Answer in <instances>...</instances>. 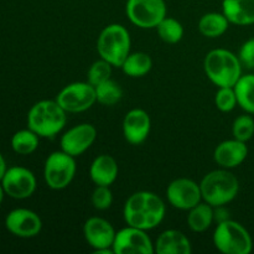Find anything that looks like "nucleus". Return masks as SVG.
<instances>
[{
  "mask_svg": "<svg viewBox=\"0 0 254 254\" xmlns=\"http://www.w3.org/2000/svg\"><path fill=\"white\" fill-rule=\"evenodd\" d=\"M233 88L238 106L247 113L254 114V74H242Z\"/></svg>",
  "mask_w": 254,
  "mask_h": 254,
  "instance_id": "nucleus-24",
  "label": "nucleus"
},
{
  "mask_svg": "<svg viewBox=\"0 0 254 254\" xmlns=\"http://www.w3.org/2000/svg\"><path fill=\"white\" fill-rule=\"evenodd\" d=\"M154 250L158 254H191L190 240L178 230H166L154 243Z\"/></svg>",
  "mask_w": 254,
  "mask_h": 254,
  "instance_id": "nucleus-18",
  "label": "nucleus"
},
{
  "mask_svg": "<svg viewBox=\"0 0 254 254\" xmlns=\"http://www.w3.org/2000/svg\"><path fill=\"white\" fill-rule=\"evenodd\" d=\"M56 101L67 113H81L97 102L96 89L88 82H73L59 92Z\"/></svg>",
  "mask_w": 254,
  "mask_h": 254,
  "instance_id": "nucleus-9",
  "label": "nucleus"
},
{
  "mask_svg": "<svg viewBox=\"0 0 254 254\" xmlns=\"http://www.w3.org/2000/svg\"><path fill=\"white\" fill-rule=\"evenodd\" d=\"M94 89H96L97 102L101 103L102 106H114L123 97V89H122V87L112 78L96 86Z\"/></svg>",
  "mask_w": 254,
  "mask_h": 254,
  "instance_id": "nucleus-26",
  "label": "nucleus"
},
{
  "mask_svg": "<svg viewBox=\"0 0 254 254\" xmlns=\"http://www.w3.org/2000/svg\"><path fill=\"white\" fill-rule=\"evenodd\" d=\"M0 183L5 193L16 200L29 198L36 190V178L34 173L22 166L7 169Z\"/></svg>",
  "mask_w": 254,
  "mask_h": 254,
  "instance_id": "nucleus-12",
  "label": "nucleus"
},
{
  "mask_svg": "<svg viewBox=\"0 0 254 254\" xmlns=\"http://www.w3.org/2000/svg\"><path fill=\"white\" fill-rule=\"evenodd\" d=\"M151 121L144 109L134 108L126 114L122 124L123 135L131 145H140L148 139Z\"/></svg>",
  "mask_w": 254,
  "mask_h": 254,
  "instance_id": "nucleus-16",
  "label": "nucleus"
},
{
  "mask_svg": "<svg viewBox=\"0 0 254 254\" xmlns=\"http://www.w3.org/2000/svg\"><path fill=\"white\" fill-rule=\"evenodd\" d=\"M207 78L217 87H233L242 76V64L237 55L226 49L211 50L203 60Z\"/></svg>",
  "mask_w": 254,
  "mask_h": 254,
  "instance_id": "nucleus-3",
  "label": "nucleus"
},
{
  "mask_svg": "<svg viewBox=\"0 0 254 254\" xmlns=\"http://www.w3.org/2000/svg\"><path fill=\"white\" fill-rule=\"evenodd\" d=\"M213 206L207 202H200L189 210L188 225L191 231L196 233L205 232L215 221V210Z\"/></svg>",
  "mask_w": 254,
  "mask_h": 254,
  "instance_id": "nucleus-21",
  "label": "nucleus"
},
{
  "mask_svg": "<svg viewBox=\"0 0 254 254\" xmlns=\"http://www.w3.org/2000/svg\"><path fill=\"white\" fill-rule=\"evenodd\" d=\"M215 104L218 111L223 113L233 111L237 106V97L233 87H218V91L216 92Z\"/></svg>",
  "mask_w": 254,
  "mask_h": 254,
  "instance_id": "nucleus-30",
  "label": "nucleus"
},
{
  "mask_svg": "<svg viewBox=\"0 0 254 254\" xmlns=\"http://www.w3.org/2000/svg\"><path fill=\"white\" fill-rule=\"evenodd\" d=\"M114 254H153L154 243L146 231L127 226L116 233L113 243Z\"/></svg>",
  "mask_w": 254,
  "mask_h": 254,
  "instance_id": "nucleus-11",
  "label": "nucleus"
},
{
  "mask_svg": "<svg viewBox=\"0 0 254 254\" xmlns=\"http://www.w3.org/2000/svg\"><path fill=\"white\" fill-rule=\"evenodd\" d=\"M96 138L97 129L94 126L89 123H81L64 131L60 139V145L61 150L64 153L77 158L91 148L92 144L96 141Z\"/></svg>",
  "mask_w": 254,
  "mask_h": 254,
  "instance_id": "nucleus-14",
  "label": "nucleus"
},
{
  "mask_svg": "<svg viewBox=\"0 0 254 254\" xmlns=\"http://www.w3.org/2000/svg\"><path fill=\"white\" fill-rule=\"evenodd\" d=\"M77 171L74 156L64 150L54 151L47 156L44 166V179L52 190H64L74 179Z\"/></svg>",
  "mask_w": 254,
  "mask_h": 254,
  "instance_id": "nucleus-7",
  "label": "nucleus"
},
{
  "mask_svg": "<svg viewBox=\"0 0 254 254\" xmlns=\"http://www.w3.org/2000/svg\"><path fill=\"white\" fill-rule=\"evenodd\" d=\"M5 227L20 238L36 237L42 230V221L36 212L27 208H15L5 217Z\"/></svg>",
  "mask_w": 254,
  "mask_h": 254,
  "instance_id": "nucleus-15",
  "label": "nucleus"
},
{
  "mask_svg": "<svg viewBox=\"0 0 254 254\" xmlns=\"http://www.w3.org/2000/svg\"><path fill=\"white\" fill-rule=\"evenodd\" d=\"M153 67V60L145 52H134L129 54L128 57L124 60L121 68L123 69L124 73L133 78L143 77L150 72Z\"/></svg>",
  "mask_w": 254,
  "mask_h": 254,
  "instance_id": "nucleus-23",
  "label": "nucleus"
},
{
  "mask_svg": "<svg viewBox=\"0 0 254 254\" xmlns=\"http://www.w3.org/2000/svg\"><path fill=\"white\" fill-rule=\"evenodd\" d=\"M222 12L230 24L247 26L254 24V0H223Z\"/></svg>",
  "mask_w": 254,
  "mask_h": 254,
  "instance_id": "nucleus-20",
  "label": "nucleus"
},
{
  "mask_svg": "<svg viewBox=\"0 0 254 254\" xmlns=\"http://www.w3.org/2000/svg\"><path fill=\"white\" fill-rule=\"evenodd\" d=\"M7 168H6V161H5L4 156L0 154V181H1L2 176H4V174L6 173Z\"/></svg>",
  "mask_w": 254,
  "mask_h": 254,
  "instance_id": "nucleus-33",
  "label": "nucleus"
},
{
  "mask_svg": "<svg viewBox=\"0 0 254 254\" xmlns=\"http://www.w3.org/2000/svg\"><path fill=\"white\" fill-rule=\"evenodd\" d=\"M200 189L202 200L213 207H218L235 200L240 191V181L228 169L222 168L203 176Z\"/></svg>",
  "mask_w": 254,
  "mask_h": 254,
  "instance_id": "nucleus-4",
  "label": "nucleus"
},
{
  "mask_svg": "<svg viewBox=\"0 0 254 254\" xmlns=\"http://www.w3.org/2000/svg\"><path fill=\"white\" fill-rule=\"evenodd\" d=\"M67 112L56 99H42L36 102L27 113V128L40 138H54L67 122Z\"/></svg>",
  "mask_w": 254,
  "mask_h": 254,
  "instance_id": "nucleus-2",
  "label": "nucleus"
},
{
  "mask_svg": "<svg viewBox=\"0 0 254 254\" xmlns=\"http://www.w3.org/2000/svg\"><path fill=\"white\" fill-rule=\"evenodd\" d=\"M91 201L92 205H93V207L96 210H108L112 206V202H113V195H112V191L109 189V186L96 185V189L92 192Z\"/></svg>",
  "mask_w": 254,
  "mask_h": 254,
  "instance_id": "nucleus-31",
  "label": "nucleus"
},
{
  "mask_svg": "<svg viewBox=\"0 0 254 254\" xmlns=\"http://www.w3.org/2000/svg\"><path fill=\"white\" fill-rule=\"evenodd\" d=\"M116 230L111 222L102 217H91L84 222L83 236L96 254H114Z\"/></svg>",
  "mask_w": 254,
  "mask_h": 254,
  "instance_id": "nucleus-10",
  "label": "nucleus"
},
{
  "mask_svg": "<svg viewBox=\"0 0 254 254\" xmlns=\"http://www.w3.org/2000/svg\"><path fill=\"white\" fill-rule=\"evenodd\" d=\"M130 35L121 24H111L104 27L97 40V51L101 59L113 67H122L130 54Z\"/></svg>",
  "mask_w": 254,
  "mask_h": 254,
  "instance_id": "nucleus-5",
  "label": "nucleus"
},
{
  "mask_svg": "<svg viewBox=\"0 0 254 254\" xmlns=\"http://www.w3.org/2000/svg\"><path fill=\"white\" fill-rule=\"evenodd\" d=\"M169 203L178 210L189 211L202 200L200 184L188 178H180L171 181L166 189Z\"/></svg>",
  "mask_w": 254,
  "mask_h": 254,
  "instance_id": "nucleus-13",
  "label": "nucleus"
},
{
  "mask_svg": "<svg viewBox=\"0 0 254 254\" xmlns=\"http://www.w3.org/2000/svg\"><path fill=\"white\" fill-rule=\"evenodd\" d=\"M118 164L116 159L108 154L97 156L89 168V176L96 185L111 186L118 178Z\"/></svg>",
  "mask_w": 254,
  "mask_h": 254,
  "instance_id": "nucleus-19",
  "label": "nucleus"
},
{
  "mask_svg": "<svg viewBox=\"0 0 254 254\" xmlns=\"http://www.w3.org/2000/svg\"><path fill=\"white\" fill-rule=\"evenodd\" d=\"M112 67L113 66L103 59L93 62L92 66L89 67L88 73H87V82L96 87L103 82L108 81L112 76Z\"/></svg>",
  "mask_w": 254,
  "mask_h": 254,
  "instance_id": "nucleus-28",
  "label": "nucleus"
},
{
  "mask_svg": "<svg viewBox=\"0 0 254 254\" xmlns=\"http://www.w3.org/2000/svg\"><path fill=\"white\" fill-rule=\"evenodd\" d=\"M232 134L235 139L247 143L254 135V119L248 114L236 118L232 126Z\"/></svg>",
  "mask_w": 254,
  "mask_h": 254,
  "instance_id": "nucleus-29",
  "label": "nucleus"
},
{
  "mask_svg": "<svg viewBox=\"0 0 254 254\" xmlns=\"http://www.w3.org/2000/svg\"><path fill=\"white\" fill-rule=\"evenodd\" d=\"M213 245L225 254H250L253 248L250 232L241 223L232 220L217 223L213 232Z\"/></svg>",
  "mask_w": 254,
  "mask_h": 254,
  "instance_id": "nucleus-6",
  "label": "nucleus"
},
{
  "mask_svg": "<svg viewBox=\"0 0 254 254\" xmlns=\"http://www.w3.org/2000/svg\"><path fill=\"white\" fill-rule=\"evenodd\" d=\"M230 26V21L223 12H207L198 20V31L210 39H216L225 34Z\"/></svg>",
  "mask_w": 254,
  "mask_h": 254,
  "instance_id": "nucleus-22",
  "label": "nucleus"
},
{
  "mask_svg": "<svg viewBox=\"0 0 254 254\" xmlns=\"http://www.w3.org/2000/svg\"><path fill=\"white\" fill-rule=\"evenodd\" d=\"M247 155V144L233 138L218 144L213 153V159L221 168L233 169L241 165L246 160Z\"/></svg>",
  "mask_w": 254,
  "mask_h": 254,
  "instance_id": "nucleus-17",
  "label": "nucleus"
},
{
  "mask_svg": "<svg viewBox=\"0 0 254 254\" xmlns=\"http://www.w3.org/2000/svg\"><path fill=\"white\" fill-rule=\"evenodd\" d=\"M4 195H6V193H5V190L4 188H2L1 183H0V205H1L2 200H4Z\"/></svg>",
  "mask_w": 254,
  "mask_h": 254,
  "instance_id": "nucleus-34",
  "label": "nucleus"
},
{
  "mask_svg": "<svg viewBox=\"0 0 254 254\" xmlns=\"http://www.w3.org/2000/svg\"><path fill=\"white\" fill-rule=\"evenodd\" d=\"M238 59L246 68H254V39L247 40L242 45L240 54H238Z\"/></svg>",
  "mask_w": 254,
  "mask_h": 254,
  "instance_id": "nucleus-32",
  "label": "nucleus"
},
{
  "mask_svg": "<svg viewBox=\"0 0 254 254\" xmlns=\"http://www.w3.org/2000/svg\"><path fill=\"white\" fill-rule=\"evenodd\" d=\"M164 201L150 191H138L124 203L123 217L127 225L150 231L158 227L165 217Z\"/></svg>",
  "mask_w": 254,
  "mask_h": 254,
  "instance_id": "nucleus-1",
  "label": "nucleus"
},
{
  "mask_svg": "<svg viewBox=\"0 0 254 254\" xmlns=\"http://www.w3.org/2000/svg\"><path fill=\"white\" fill-rule=\"evenodd\" d=\"M129 21L140 29H154L166 16L165 0H127Z\"/></svg>",
  "mask_w": 254,
  "mask_h": 254,
  "instance_id": "nucleus-8",
  "label": "nucleus"
},
{
  "mask_svg": "<svg viewBox=\"0 0 254 254\" xmlns=\"http://www.w3.org/2000/svg\"><path fill=\"white\" fill-rule=\"evenodd\" d=\"M39 139L31 129H22L16 131L11 138V148L19 155H30L39 148Z\"/></svg>",
  "mask_w": 254,
  "mask_h": 254,
  "instance_id": "nucleus-25",
  "label": "nucleus"
},
{
  "mask_svg": "<svg viewBox=\"0 0 254 254\" xmlns=\"http://www.w3.org/2000/svg\"><path fill=\"white\" fill-rule=\"evenodd\" d=\"M155 29L158 30L160 39L166 44H178L184 37L183 24L174 17L165 16Z\"/></svg>",
  "mask_w": 254,
  "mask_h": 254,
  "instance_id": "nucleus-27",
  "label": "nucleus"
}]
</instances>
